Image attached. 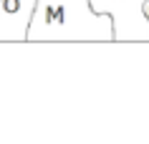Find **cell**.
<instances>
[{"label": "cell", "mask_w": 149, "mask_h": 144, "mask_svg": "<svg viewBox=\"0 0 149 144\" xmlns=\"http://www.w3.org/2000/svg\"><path fill=\"white\" fill-rule=\"evenodd\" d=\"M144 15L149 18V0H147V3H144Z\"/></svg>", "instance_id": "4"}, {"label": "cell", "mask_w": 149, "mask_h": 144, "mask_svg": "<svg viewBox=\"0 0 149 144\" xmlns=\"http://www.w3.org/2000/svg\"><path fill=\"white\" fill-rule=\"evenodd\" d=\"M38 0H0V43H25Z\"/></svg>", "instance_id": "3"}, {"label": "cell", "mask_w": 149, "mask_h": 144, "mask_svg": "<svg viewBox=\"0 0 149 144\" xmlns=\"http://www.w3.org/2000/svg\"><path fill=\"white\" fill-rule=\"evenodd\" d=\"M46 40H114V18L94 10L91 0H38L28 43Z\"/></svg>", "instance_id": "1"}, {"label": "cell", "mask_w": 149, "mask_h": 144, "mask_svg": "<svg viewBox=\"0 0 149 144\" xmlns=\"http://www.w3.org/2000/svg\"><path fill=\"white\" fill-rule=\"evenodd\" d=\"M147 0H91L94 10L114 18L116 43H149V18L144 15Z\"/></svg>", "instance_id": "2"}]
</instances>
